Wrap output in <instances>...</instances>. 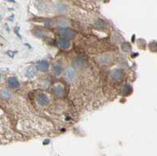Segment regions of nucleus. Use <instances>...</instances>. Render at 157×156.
<instances>
[{
    "instance_id": "f257e3e1",
    "label": "nucleus",
    "mask_w": 157,
    "mask_h": 156,
    "mask_svg": "<svg viewBox=\"0 0 157 156\" xmlns=\"http://www.w3.org/2000/svg\"><path fill=\"white\" fill-rule=\"evenodd\" d=\"M59 33L61 34V36H65L68 38H72L75 36V32L70 29H61L59 31Z\"/></svg>"
},
{
    "instance_id": "f03ea898",
    "label": "nucleus",
    "mask_w": 157,
    "mask_h": 156,
    "mask_svg": "<svg viewBox=\"0 0 157 156\" xmlns=\"http://www.w3.org/2000/svg\"><path fill=\"white\" fill-rule=\"evenodd\" d=\"M66 76L69 80L73 81V80L76 79L78 75H77L76 71H75L72 67H68L66 70Z\"/></svg>"
},
{
    "instance_id": "7ed1b4c3",
    "label": "nucleus",
    "mask_w": 157,
    "mask_h": 156,
    "mask_svg": "<svg viewBox=\"0 0 157 156\" xmlns=\"http://www.w3.org/2000/svg\"><path fill=\"white\" fill-rule=\"evenodd\" d=\"M36 100H37V102L39 105H48L49 103V99L45 94H39L36 97Z\"/></svg>"
},
{
    "instance_id": "20e7f679",
    "label": "nucleus",
    "mask_w": 157,
    "mask_h": 156,
    "mask_svg": "<svg viewBox=\"0 0 157 156\" xmlns=\"http://www.w3.org/2000/svg\"><path fill=\"white\" fill-rule=\"evenodd\" d=\"M111 74H112L113 79L116 80V81H120L123 77V71L120 69H116L112 71Z\"/></svg>"
},
{
    "instance_id": "39448f33",
    "label": "nucleus",
    "mask_w": 157,
    "mask_h": 156,
    "mask_svg": "<svg viewBox=\"0 0 157 156\" xmlns=\"http://www.w3.org/2000/svg\"><path fill=\"white\" fill-rule=\"evenodd\" d=\"M8 85H9L10 88H13V89H17V88H19L20 87L19 81L15 77L9 78V79H8Z\"/></svg>"
},
{
    "instance_id": "423d86ee",
    "label": "nucleus",
    "mask_w": 157,
    "mask_h": 156,
    "mask_svg": "<svg viewBox=\"0 0 157 156\" xmlns=\"http://www.w3.org/2000/svg\"><path fill=\"white\" fill-rule=\"evenodd\" d=\"M37 68L41 71H47L49 68V64L46 60H42L38 64Z\"/></svg>"
},
{
    "instance_id": "0eeeda50",
    "label": "nucleus",
    "mask_w": 157,
    "mask_h": 156,
    "mask_svg": "<svg viewBox=\"0 0 157 156\" xmlns=\"http://www.w3.org/2000/svg\"><path fill=\"white\" fill-rule=\"evenodd\" d=\"M58 45L63 49H68L71 46V42L68 39H60L58 41Z\"/></svg>"
},
{
    "instance_id": "6e6552de",
    "label": "nucleus",
    "mask_w": 157,
    "mask_h": 156,
    "mask_svg": "<svg viewBox=\"0 0 157 156\" xmlns=\"http://www.w3.org/2000/svg\"><path fill=\"white\" fill-rule=\"evenodd\" d=\"M64 89L61 86H57L54 88V94L57 97H61L64 95Z\"/></svg>"
},
{
    "instance_id": "1a4fd4ad",
    "label": "nucleus",
    "mask_w": 157,
    "mask_h": 156,
    "mask_svg": "<svg viewBox=\"0 0 157 156\" xmlns=\"http://www.w3.org/2000/svg\"><path fill=\"white\" fill-rule=\"evenodd\" d=\"M53 71H54V74H61V71H62V67H61L60 64H56L53 67Z\"/></svg>"
},
{
    "instance_id": "9d476101",
    "label": "nucleus",
    "mask_w": 157,
    "mask_h": 156,
    "mask_svg": "<svg viewBox=\"0 0 157 156\" xmlns=\"http://www.w3.org/2000/svg\"><path fill=\"white\" fill-rule=\"evenodd\" d=\"M1 96L4 99H9L10 97V91L8 89H3L1 92Z\"/></svg>"
},
{
    "instance_id": "9b49d317",
    "label": "nucleus",
    "mask_w": 157,
    "mask_h": 156,
    "mask_svg": "<svg viewBox=\"0 0 157 156\" xmlns=\"http://www.w3.org/2000/svg\"><path fill=\"white\" fill-rule=\"evenodd\" d=\"M36 69H35L34 67H31L30 69L28 71L27 75L29 77V78H30V77H32V76H34L35 74H36Z\"/></svg>"
},
{
    "instance_id": "f8f14e48",
    "label": "nucleus",
    "mask_w": 157,
    "mask_h": 156,
    "mask_svg": "<svg viewBox=\"0 0 157 156\" xmlns=\"http://www.w3.org/2000/svg\"><path fill=\"white\" fill-rule=\"evenodd\" d=\"M0 78H1V74H0Z\"/></svg>"
}]
</instances>
